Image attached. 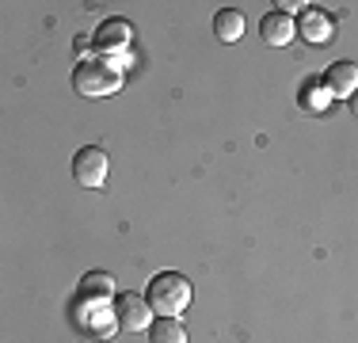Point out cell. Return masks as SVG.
<instances>
[{"instance_id":"6da1fadb","label":"cell","mask_w":358,"mask_h":343,"mask_svg":"<svg viewBox=\"0 0 358 343\" xmlns=\"http://www.w3.org/2000/svg\"><path fill=\"white\" fill-rule=\"evenodd\" d=\"M145 302L152 305L157 316H179L191 305V282L179 271H160V274H152V282L145 286Z\"/></svg>"},{"instance_id":"7a4b0ae2","label":"cell","mask_w":358,"mask_h":343,"mask_svg":"<svg viewBox=\"0 0 358 343\" xmlns=\"http://www.w3.org/2000/svg\"><path fill=\"white\" fill-rule=\"evenodd\" d=\"M73 88L84 99H103V96H115L122 88V73L107 62H80L73 69Z\"/></svg>"},{"instance_id":"3957f363","label":"cell","mask_w":358,"mask_h":343,"mask_svg":"<svg viewBox=\"0 0 358 343\" xmlns=\"http://www.w3.org/2000/svg\"><path fill=\"white\" fill-rule=\"evenodd\" d=\"M110 309H115V324L122 332H149L152 321H157V313L145 302V294H134V290H122Z\"/></svg>"},{"instance_id":"277c9868","label":"cell","mask_w":358,"mask_h":343,"mask_svg":"<svg viewBox=\"0 0 358 343\" xmlns=\"http://www.w3.org/2000/svg\"><path fill=\"white\" fill-rule=\"evenodd\" d=\"M107 168H110V160H107V153L99 149V145H84V149H76V157H73V179L80 187L99 191V187L107 183Z\"/></svg>"},{"instance_id":"5b68a950","label":"cell","mask_w":358,"mask_h":343,"mask_svg":"<svg viewBox=\"0 0 358 343\" xmlns=\"http://www.w3.org/2000/svg\"><path fill=\"white\" fill-rule=\"evenodd\" d=\"M297 34H301L309 46H324V42H331V34H336V23H331V15L320 12V8H305V12L297 15Z\"/></svg>"},{"instance_id":"8992f818","label":"cell","mask_w":358,"mask_h":343,"mask_svg":"<svg viewBox=\"0 0 358 343\" xmlns=\"http://www.w3.org/2000/svg\"><path fill=\"white\" fill-rule=\"evenodd\" d=\"M324 88H328V96L336 99H351L358 92V65L355 62H336L328 65V73H324Z\"/></svg>"},{"instance_id":"52a82bcc","label":"cell","mask_w":358,"mask_h":343,"mask_svg":"<svg viewBox=\"0 0 358 343\" xmlns=\"http://www.w3.org/2000/svg\"><path fill=\"white\" fill-rule=\"evenodd\" d=\"M130 38H134V27L126 20H107V23H99L96 34H92L99 54H122V50L130 46Z\"/></svg>"},{"instance_id":"ba28073f","label":"cell","mask_w":358,"mask_h":343,"mask_svg":"<svg viewBox=\"0 0 358 343\" xmlns=\"http://www.w3.org/2000/svg\"><path fill=\"white\" fill-rule=\"evenodd\" d=\"M259 34H263L267 46H286V42H294L297 23H294V15H286V12H267L259 20Z\"/></svg>"},{"instance_id":"9c48e42d","label":"cell","mask_w":358,"mask_h":343,"mask_svg":"<svg viewBox=\"0 0 358 343\" xmlns=\"http://www.w3.org/2000/svg\"><path fill=\"white\" fill-rule=\"evenodd\" d=\"M80 298L84 302H92V305H103L115 298V274H107V271H88L80 279Z\"/></svg>"},{"instance_id":"30bf717a","label":"cell","mask_w":358,"mask_h":343,"mask_svg":"<svg viewBox=\"0 0 358 343\" xmlns=\"http://www.w3.org/2000/svg\"><path fill=\"white\" fill-rule=\"evenodd\" d=\"M214 34L221 42H241L244 38V15L236 8H221L214 15Z\"/></svg>"},{"instance_id":"8fae6325","label":"cell","mask_w":358,"mask_h":343,"mask_svg":"<svg viewBox=\"0 0 358 343\" xmlns=\"http://www.w3.org/2000/svg\"><path fill=\"white\" fill-rule=\"evenodd\" d=\"M149 340L152 343H187V328L179 316H157L149 328Z\"/></svg>"},{"instance_id":"7c38bea8","label":"cell","mask_w":358,"mask_h":343,"mask_svg":"<svg viewBox=\"0 0 358 343\" xmlns=\"http://www.w3.org/2000/svg\"><path fill=\"white\" fill-rule=\"evenodd\" d=\"M305 96H309V107H313V111H324V103H328V99L320 96V88H317V84H309V92H305Z\"/></svg>"},{"instance_id":"4fadbf2b","label":"cell","mask_w":358,"mask_h":343,"mask_svg":"<svg viewBox=\"0 0 358 343\" xmlns=\"http://www.w3.org/2000/svg\"><path fill=\"white\" fill-rule=\"evenodd\" d=\"M351 111H355V118H358V92L351 96Z\"/></svg>"}]
</instances>
